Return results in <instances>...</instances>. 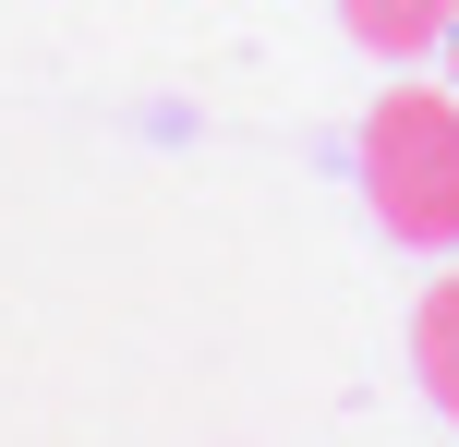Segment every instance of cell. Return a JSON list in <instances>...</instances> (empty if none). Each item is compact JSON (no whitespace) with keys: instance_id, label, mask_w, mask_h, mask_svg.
<instances>
[{"instance_id":"1","label":"cell","mask_w":459,"mask_h":447,"mask_svg":"<svg viewBox=\"0 0 459 447\" xmlns=\"http://www.w3.org/2000/svg\"><path fill=\"white\" fill-rule=\"evenodd\" d=\"M363 206L387 218V242L459 254V97L387 85L363 121Z\"/></svg>"},{"instance_id":"2","label":"cell","mask_w":459,"mask_h":447,"mask_svg":"<svg viewBox=\"0 0 459 447\" xmlns=\"http://www.w3.org/2000/svg\"><path fill=\"white\" fill-rule=\"evenodd\" d=\"M339 24L375 48V61H423V48L459 37V0H339Z\"/></svg>"},{"instance_id":"3","label":"cell","mask_w":459,"mask_h":447,"mask_svg":"<svg viewBox=\"0 0 459 447\" xmlns=\"http://www.w3.org/2000/svg\"><path fill=\"white\" fill-rule=\"evenodd\" d=\"M411 375L436 387V411H459V279L423 290V314H411Z\"/></svg>"},{"instance_id":"4","label":"cell","mask_w":459,"mask_h":447,"mask_svg":"<svg viewBox=\"0 0 459 447\" xmlns=\"http://www.w3.org/2000/svg\"><path fill=\"white\" fill-rule=\"evenodd\" d=\"M447 48H459V37H447Z\"/></svg>"}]
</instances>
